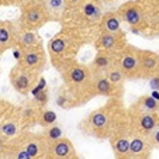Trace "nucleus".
<instances>
[{
	"instance_id": "obj_35",
	"label": "nucleus",
	"mask_w": 159,
	"mask_h": 159,
	"mask_svg": "<svg viewBox=\"0 0 159 159\" xmlns=\"http://www.w3.org/2000/svg\"><path fill=\"white\" fill-rule=\"evenodd\" d=\"M66 2V9H69V7H73L80 2V0H65Z\"/></svg>"
},
{
	"instance_id": "obj_23",
	"label": "nucleus",
	"mask_w": 159,
	"mask_h": 159,
	"mask_svg": "<svg viewBox=\"0 0 159 159\" xmlns=\"http://www.w3.org/2000/svg\"><path fill=\"white\" fill-rule=\"evenodd\" d=\"M104 75H106V78L108 79V82L113 84V87L117 90L118 96L124 97V89H125V83H127V80H128V79H127L125 75H124V73L120 70V68H118V66L114 63L110 69L106 70Z\"/></svg>"
},
{
	"instance_id": "obj_34",
	"label": "nucleus",
	"mask_w": 159,
	"mask_h": 159,
	"mask_svg": "<svg viewBox=\"0 0 159 159\" xmlns=\"http://www.w3.org/2000/svg\"><path fill=\"white\" fill-rule=\"evenodd\" d=\"M6 147H7V139H4L2 135H0V158H4V153H6Z\"/></svg>"
},
{
	"instance_id": "obj_31",
	"label": "nucleus",
	"mask_w": 159,
	"mask_h": 159,
	"mask_svg": "<svg viewBox=\"0 0 159 159\" xmlns=\"http://www.w3.org/2000/svg\"><path fill=\"white\" fill-rule=\"evenodd\" d=\"M142 4V7L145 9L147 14H151V13L159 11V0H137Z\"/></svg>"
},
{
	"instance_id": "obj_36",
	"label": "nucleus",
	"mask_w": 159,
	"mask_h": 159,
	"mask_svg": "<svg viewBox=\"0 0 159 159\" xmlns=\"http://www.w3.org/2000/svg\"><path fill=\"white\" fill-rule=\"evenodd\" d=\"M27 0H14V4H23V3H25Z\"/></svg>"
},
{
	"instance_id": "obj_10",
	"label": "nucleus",
	"mask_w": 159,
	"mask_h": 159,
	"mask_svg": "<svg viewBox=\"0 0 159 159\" xmlns=\"http://www.w3.org/2000/svg\"><path fill=\"white\" fill-rule=\"evenodd\" d=\"M128 125L134 134L148 135L151 131L159 125V111L158 113H147V111L129 110L127 107Z\"/></svg>"
},
{
	"instance_id": "obj_17",
	"label": "nucleus",
	"mask_w": 159,
	"mask_h": 159,
	"mask_svg": "<svg viewBox=\"0 0 159 159\" xmlns=\"http://www.w3.org/2000/svg\"><path fill=\"white\" fill-rule=\"evenodd\" d=\"M129 135H131V129L129 125L121 128L117 131L113 137L107 139L111 145V151L113 155L117 159H128V147H129Z\"/></svg>"
},
{
	"instance_id": "obj_26",
	"label": "nucleus",
	"mask_w": 159,
	"mask_h": 159,
	"mask_svg": "<svg viewBox=\"0 0 159 159\" xmlns=\"http://www.w3.org/2000/svg\"><path fill=\"white\" fill-rule=\"evenodd\" d=\"M49 16V20L51 21H57L61 23L63 14H65L66 10V2L65 0H47L45 3H42Z\"/></svg>"
},
{
	"instance_id": "obj_19",
	"label": "nucleus",
	"mask_w": 159,
	"mask_h": 159,
	"mask_svg": "<svg viewBox=\"0 0 159 159\" xmlns=\"http://www.w3.org/2000/svg\"><path fill=\"white\" fill-rule=\"evenodd\" d=\"M41 108L42 107H39L34 100L33 102H25L20 108H17L18 118H20L23 129H31L33 127L38 125V118H39Z\"/></svg>"
},
{
	"instance_id": "obj_12",
	"label": "nucleus",
	"mask_w": 159,
	"mask_h": 159,
	"mask_svg": "<svg viewBox=\"0 0 159 159\" xmlns=\"http://www.w3.org/2000/svg\"><path fill=\"white\" fill-rule=\"evenodd\" d=\"M18 62L23 63L27 69L41 75V72L48 65V54L45 52L42 44H39L35 45V47H31V48L23 49Z\"/></svg>"
},
{
	"instance_id": "obj_25",
	"label": "nucleus",
	"mask_w": 159,
	"mask_h": 159,
	"mask_svg": "<svg viewBox=\"0 0 159 159\" xmlns=\"http://www.w3.org/2000/svg\"><path fill=\"white\" fill-rule=\"evenodd\" d=\"M39 44H41V39H39L37 31L23 30V28L18 30L17 47L16 48H20V51H23V49L31 48V47H35V45H39Z\"/></svg>"
},
{
	"instance_id": "obj_7",
	"label": "nucleus",
	"mask_w": 159,
	"mask_h": 159,
	"mask_svg": "<svg viewBox=\"0 0 159 159\" xmlns=\"http://www.w3.org/2000/svg\"><path fill=\"white\" fill-rule=\"evenodd\" d=\"M39 75L33 70L27 69L23 63L17 62L9 72V80L10 84L13 86V89L17 93L27 96L31 93V90L34 89L37 83H38Z\"/></svg>"
},
{
	"instance_id": "obj_30",
	"label": "nucleus",
	"mask_w": 159,
	"mask_h": 159,
	"mask_svg": "<svg viewBox=\"0 0 159 159\" xmlns=\"http://www.w3.org/2000/svg\"><path fill=\"white\" fill-rule=\"evenodd\" d=\"M57 120H58V117H57V114H55V111L48 110V108H45V107L41 108L39 118H38V125H41L42 128H44V127H48V125H51V124L57 123Z\"/></svg>"
},
{
	"instance_id": "obj_29",
	"label": "nucleus",
	"mask_w": 159,
	"mask_h": 159,
	"mask_svg": "<svg viewBox=\"0 0 159 159\" xmlns=\"http://www.w3.org/2000/svg\"><path fill=\"white\" fill-rule=\"evenodd\" d=\"M144 33L151 34V37H159V11L148 14V24Z\"/></svg>"
},
{
	"instance_id": "obj_20",
	"label": "nucleus",
	"mask_w": 159,
	"mask_h": 159,
	"mask_svg": "<svg viewBox=\"0 0 159 159\" xmlns=\"http://www.w3.org/2000/svg\"><path fill=\"white\" fill-rule=\"evenodd\" d=\"M93 89L96 96L107 97V99H111V97L123 99V97L118 96L117 90L108 82V79L106 78L104 73H93Z\"/></svg>"
},
{
	"instance_id": "obj_3",
	"label": "nucleus",
	"mask_w": 159,
	"mask_h": 159,
	"mask_svg": "<svg viewBox=\"0 0 159 159\" xmlns=\"http://www.w3.org/2000/svg\"><path fill=\"white\" fill-rule=\"evenodd\" d=\"M58 72L62 78V86L72 94L78 107L96 97L93 89V73L89 65L75 59L59 68Z\"/></svg>"
},
{
	"instance_id": "obj_16",
	"label": "nucleus",
	"mask_w": 159,
	"mask_h": 159,
	"mask_svg": "<svg viewBox=\"0 0 159 159\" xmlns=\"http://www.w3.org/2000/svg\"><path fill=\"white\" fill-rule=\"evenodd\" d=\"M18 30L16 21H0V55L17 47Z\"/></svg>"
},
{
	"instance_id": "obj_21",
	"label": "nucleus",
	"mask_w": 159,
	"mask_h": 159,
	"mask_svg": "<svg viewBox=\"0 0 159 159\" xmlns=\"http://www.w3.org/2000/svg\"><path fill=\"white\" fill-rule=\"evenodd\" d=\"M116 55L104 51H96V57L89 63L92 73H106V70L116 63Z\"/></svg>"
},
{
	"instance_id": "obj_24",
	"label": "nucleus",
	"mask_w": 159,
	"mask_h": 159,
	"mask_svg": "<svg viewBox=\"0 0 159 159\" xmlns=\"http://www.w3.org/2000/svg\"><path fill=\"white\" fill-rule=\"evenodd\" d=\"M128 108L137 111H147V113H158L159 102L156 99H153L152 96H149V94H142L132 104H129Z\"/></svg>"
},
{
	"instance_id": "obj_13",
	"label": "nucleus",
	"mask_w": 159,
	"mask_h": 159,
	"mask_svg": "<svg viewBox=\"0 0 159 159\" xmlns=\"http://www.w3.org/2000/svg\"><path fill=\"white\" fill-rule=\"evenodd\" d=\"M139 76L141 79H151L159 72V54L151 49L138 48Z\"/></svg>"
},
{
	"instance_id": "obj_4",
	"label": "nucleus",
	"mask_w": 159,
	"mask_h": 159,
	"mask_svg": "<svg viewBox=\"0 0 159 159\" xmlns=\"http://www.w3.org/2000/svg\"><path fill=\"white\" fill-rule=\"evenodd\" d=\"M104 13L100 0H80L76 6L65 10L62 23L63 25H72L83 30H97L102 16Z\"/></svg>"
},
{
	"instance_id": "obj_6",
	"label": "nucleus",
	"mask_w": 159,
	"mask_h": 159,
	"mask_svg": "<svg viewBox=\"0 0 159 159\" xmlns=\"http://www.w3.org/2000/svg\"><path fill=\"white\" fill-rule=\"evenodd\" d=\"M20 6H21V16L17 24L23 30L38 31L41 27H44L47 23L51 21L42 3L25 2V3L20 4Z\"/></svg>"
},
{
	"instance_id": "obj_2",
	"label": "nucleus",
	"mask_w": 159,
	"mask_h": 159,
	"mask_svg": "<svg viewBox=\"0 0 159 159\" xmlns=\"http://www.w3.org/2000/svg\"><path fill=\"white\" fill-rule=\"evenodd\" d=\"M92 31L72 25H62L47 44V54L55 69L72 62L80 54L82 48L92 39Z\"/></svg>"
},
{
	"instance_id": "obj_9",
	"label": "nucleus",
	"mask_w": 159,
	"mask_h": 159,
	"mask_svg": "<svg viewBox=\"0 0 159 159\" xmlns=\"http://www.w3.org/2000/svg\"><path fill=\"white\" fill-rule=\"evenodd\" d=\"M116 65L125 75L128 80L141 79L139 76V61H138V48L134 45L127 44L117 55H116Z\"/></svg>"
},
{
	"instance_id": "obj_37",
	"label": "nucleus",
	"mask_w": 159,
	"mask_h": 159,
	"mask_svg": "<svg viewBox=\"0 0 159 159\" xmlns=\"http://www.w3.org/2000/svg\"><path fill=\"white\" fill-rule=\"evenodd\" d=\"M27 2H35V3H45L47 0H27Z\"/></svg>"
},
{
	"instance_id": "obj_14",
	"label": "nucleus",
	"mask_w": 159,
	"mask_h": 159,
	"mask_svg": "<svg viewBox=\"0 0 159 159\" xmlns=\"http://www.w3.org/2000/svg\"><path fill=\"white\" fill-rule=\"evenodd\" d=\"M47 158H55V159H75L78 158V152L75 149V145L68 137L57 139L54 142L48 144V151H47Z\"/></svg>"
},
{
	"instance_id": "obj_32",
	"label": "nucleus",
	"mask_w": 159,
	"mask_h": 159,
	"mask_svg": "<svg viewBox=\"0 0 159 159\" xmlns=\"http://www.w3.org/2000/svg\"><path fill=\"white\" fill-rule=\"evenodd\" d=\"M148 139H149L151 142V147H152V149H156L159 151V125L156 127L153 131H151L149 134L147 135Z\"/></svg>"
},
{
	"instance_id": "obj_28",
	"label": "nucleus",
	"mask_w": 159,
	"mask_h": 159,
	"mask_svg": "<svg viewBox=\"0 0 159 159\" xmlns=\"http://www.w3.org/2000/svg\"><path fill=\"white\" fill-rule=\"evenodd\" d=\"M42 137H44L45 141L49 144V142H54V141H57V139L65 137V129H63V127L61 125V124L54 123L48 127H44Z\"/></svg>"
},
{
	"instance_id": "obj_1",
	"label": "nucleus",
	"mask_w": 159,
	"mask_h": 159,
	"mask_svg": "<svg viewBox=\"0 0 159 159\" xmlns=\"http://www.w3.org/2000/svg\"><path fill=\"white\" fill-rule=\"evenodd\" d=\"M127 125L128 116L123 99L111 97L103 106L90 111L78 124V129L86 137L107 141L110 137Z\"/></svg>"
},
{
	"instance_id": "obj_11",
	"label": "nucleus",
	"mask_w": 159,
	"mask_h": 159,
	"mask_svg": "<svg viewBox=\"0 0 159 159\" xmlns=\"http://www.w3.org/2000/svg\"><path fill=\"white\" fill-rule=\"evenodd\" d=\"M127 44H128V41H127V35L124 33V30L117 31V33L100 31L93 39V45L96 51H104L114 55L118 54Z\"/></svg>"
},
{
	"instance_id": "obj_33",
	"label": "nucleus",
	"mask_w": 159,
	"mask_h": 159,
	"mask_svg": "<svg viewBox=\"0 0 159 159\" xmlns=\"http://www.w3.org/2000/svg\"><path fill=\"white\" fill-rule=\"evenodd\" d=\"M11 108H13V106L7 104V103L4 102V100L0 99V120H2V118H3L10 110H11Z\"/></svg>"
},
{
	"instance_id": "obj_22",
	"label": "nucleus",
	"mask_w": 159,
	"mask_h": 159,
	"mask_svg": "<svg viewBox=\"0 0 159 159\" xmlns=\"http://www.w3.org/2000/svg\"><path fill=\"white\" fill-rule=\"evenodd\" d=\"M97 31H106V33H117L123 31L121 27V18L118 17L117 11H104L102 16V20L99 23Z\"/></svg>"
},
{
	"instance_id": "obj_18",
	"label": "nucleus",
	"mask_w": 159,
	"mask_h": 159,
	"mask_svg": "<svg viewBox=\"0 0 159 159\" xmlns=\"http://www.w3.org/2000/svg\"><path fill=\"white\" fill-rule=\"evenodd\" d=\"M21 131H23V127H21L20 118H18V113H17V110L14 111V107H13L11 110L0 120V135H2L4 139L9 141V139L16 138Z\"/></svg>"
},
{
	"instance_id": "obj_8",
	"label": "nucleus",
	"mask_w": 159,
	"mask_h": 159,
	"mask_svg": "<svg viewBox=\"0 0 159 159\" xmlns=\"http://www.w3.org/2000/svg\"><path fill=\"white\" fill-rule=\"evenodd\" d=\"M14 139L27 152V155L30 158H47L48 142L45 141L42 134H35V132H31L30 129H23Z\"/></svg>"
},
{
	"instance_id": "obj_15",
	"label": "nucleus",
	"mask_w": 159,
	"mask_h": 159,
	"mask_svg": "<svg viewBox=\"0 0 159 159\" xmlns=\"http://www.w3.org/2000/svg\"><path fill=\"white\" fill-rule=\"evenodd\" d=\"M152 147L147 135L134 134L129 135V147H128V159H147L152 155Z\"/></svg>"
},
{
	"instance_id": "obj_5",
	"label": "nucleus",
	"mask_w": 159,
	"mask_h": 159,
	"mask_svg": "<svg viewBox=\"0 0 159 159\" xmlns=\"http://www.w3.org/2000/svg\"><path fill=\"white\" fill-rule=\"evenodd\" d=\"M121 23L127 24L132 33H144L148 24V14L142 4L137 0H128L123 3L117 10Z\"/></svg>"
},
{
	"instance_id": "obj_27",
	"label": "nucleus",
	"mask_w": 159,
	"mask_h": 159,
	"mask_svg": "<svg viewBox=\"0 0 159 159\" xmlns=\"http://www.w3.org/2000/svg\"><path fill=\"white\" fill-rule=\"evenodd\" d=\"M55 102H57V104L61 108H63V110H70V108L78 107V104H76L75 99L72 97V94H70L69 92L62 86V84H61V87L58 89Z\"/></svg>"
}]
</instances>
